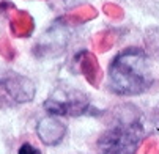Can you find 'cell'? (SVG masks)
I'll return each mask as SVG.
<instances>
[{"label": "cell", "instance_id": "obj_1", "mask_svg": "<svg viewBox=\"0 0 159 154\" xmlns=\"http://www.w3.org/2000/svg\"><path fill=\"white\" fill-rule=\"evenodd\" d=\"M110 90L120 96H135L147 91L153 83L147 54L139 47H129L112 60L109 68Z\"/></svg>", "mask_w": 159, "mask_h": 154}, {"label": "cell", "instance_id": "obj_2", "mask_svg": "<svg viewBox=\"0 0 159 154\" xmlns=\"http://www.w3.org/2000/svg\"><path fill=\"white\" fill-rule=\"evenodd\" d=\"M143 135L137 121L120 123L109 129L99 139V154H135Z\"/></svg>", "mask_w": 159, "mask_h": 154}, {"label": "cell", "instance_id": "obj_3", "mask_svg": "<svg viewBox=\"0 0 159 154\" xmlns=\"http://www.w3.org/2000/svg\"><path fill=\"white\" fill-rule=\"evenodd\" d=\"M44 108L54 117H79L88 112V98L77 90L58 88L44 102Z\"/></svg>", "mask_w": 159, "mask_h": 154}, {"label": "cell", "instance_id": "obj_4", "mask_svg": "<svg viewBox=\"0 0 159 154\" xmlns=\"http://www.w3.org/2000/svg\"><path fill=\"white\" fill-rule=\"evenodd\" d=\"M35 98V85L25 77L13 74L0 82V102H14L24 104Z\"/></svg>", "mask_w": 159, "mask_h": 154}, {"label": "cell", "instance_id": "obj_5", "mask_svg": "<svg viewBox=\"0 0 159 154\" xmlns=\"http://www.w3.org/2000/svg\"><path fill=\"white\" fill-rule=\"evenodd\" d=\"M68 41H70V32H68V29L65 25L55 24L36 42L35 52L39 55H51V57L57 55L61 51H65Z\"/></svg>", "mask_w": 159, "mask_h": 154}, {"label": "cell", "instance_id": "obj_6", "mask_svg": "<svg viewBox=\"0 0 159 154\" xmlns=\"http://www.w3.org/2000/svg\"><path fill=\"white\" fill-rule=\"evenodd\" d=\"M36 134L39 137V140L44 145H49V146H55L58 145L65 134H66V126L63 124V121H60L55 117H48V118H43L38 126H36Z\"/></svg>", "mask_w": 159, "mask_h": 154}, {"label": "cell", "instance_id": "obj_7", "mask_svg": "<svg viewBox=\"0 0 159 154\" xmlns=\"http://www.w3.org/2000/svg\"><path fill=\"white\" fill-rule=\"evenodd\" d=\"M17 154H41V152H39V149L35 148L33 145H30V143H24V145L19 148Z\"/></svg>", "mask_w": 159, "mask_h": 154}, {"label": "cell", "instance_id": "obj_8", "mask_svg": "<svg viewBox=\"0 0 159 154\" xmlns=\"http://www.w3.org/2000/svg\"><path fill=\"white\" fill-rule=\"evenodd\" d=\"M82 2H85V0H65V3L70 7V8H73V7H76V5H79V3H82Z\"/></svg>", "mask_w": 159, "mask_h": 154}]
</instances>
